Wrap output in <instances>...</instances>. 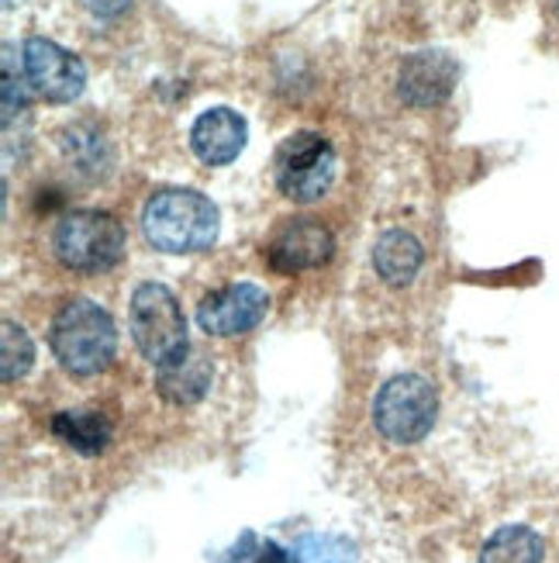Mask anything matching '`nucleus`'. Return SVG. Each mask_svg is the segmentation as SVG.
Instances as JSON below:
<instances>
[{"mask_svg": "<svg viewBox=\"0 0 559 563\" xmlns=\"http://www.w3.org/2000/svg\"><path fill=\"white\" fill-rule=\"evenodd\" d=\"M214 380V363L204 350L187 346L177 360L156 366V390L174 405H193L208 395Z\"/></svg>", "mask_w": 559, "mask_h": 563, "instance_id": "nucleus-12", "label": "nucleus"}, {"mask_svg": "<svg viewBox=\"0 0 559 563\" xmlns=\"http://www.w3.org/2000/svg\"><path fill=\"white\" fill-rule=\"evenodd\" d=\"M439 415L435 384L422 374H398L383 380L373 398V426L394 446L422 443Z\"/></svg>", "mask_w": 559, "mask_h": 563, "instance_id": "nucleus-3", "label": "nucleus"}, {"mask_svg": "<svg viewBox=\"0 0 559 563\" xmlns=\"http://www.w3.org/2000/svg\"><path fill=\"white\" fill-rule=\"evenodd\" d=\"M80 4L97 18H118L132 8V0H80Z\"/></svg>", "mask_w": 559, "mask_h": 563, "instance_id": "nucleus-20", "label": "nucleus"}, {"mask_svg": "<svg viewBox=\"0 0 559 563\" xmlns=\"http://www.w3.org/2000/svg\"><path fill=\"white\" fill-rule=\"evenodd\" d=\"M422 263H425L422 242L404 229H387L373 242V266L391 287H404V284L415 280Z\"/></svg>", "mask_w": 559, "mask_h": 563, "instance_id": "nucleus-13", "label": "nucleus"}, {"mask_svg": "<svg viewBox=\"0 0 559 563\" xmlns=\"http://www.w3.org/2000/svg\"><path fill=\"white\" fill-rule=\"evenodd\" d=\"M273 180L283 198L298 205L322 201L335 180V150L318 132H294L277 145Z\"/></svg>", "mask_w": 559, "mask_h": 563, "instance_id": "nucleus-6", "label": "nucleus"}, {"mask_svg": "<svg viewBox=\"0 0 559 563\" xmlns=\"http://www.w3.org/2000/svg\"><path fill=\"white\" fill-rule=\"evenodd\" d=\"M459 66L443 53H418L404 59L398 90L411 108H435L452 93Z\"/></svg>", "mask_w": 559, "mask_h": 563, "instance_id": "nucleus-11", "label": "nucleus"}, {"mask_svg": "<svg viewBox=\"0 0 559 563\" xmlns=\"http://www.w3.org/2000/svg\"><path fill=\"white\" fill-rule=\"evenodd\" d=\"M246 118L232 108H211L204 111L190 129V153L204 166H228L246 150Z\"/></svg>", "mask_w": 559, "mask_h": 563, "instance_id": "nucleus-10", "label": "nucleus"}, {"mask_svg": "<svg viewBox=\"0 0 559 563\" xmlns=\"http://www.w3.org/2000/svg\"><path fill=\"white\" fill-rule=\"evenodd\" d=\"M53 432L66 446H72L83 456L104 453L111 443V426L104 415H97V411H63L53 419Z\"/></svg>", "mask_w": 559, "mask_h": 563, "instance_id": "nucleus-15", "label": "nucleus"}, {"mask_svg": "<svg viewBox=\"0 0 559 563\" xmlns=\"http://www.w3.org/2000/svg\"><path fill=\"white\" fill-rule=\"evenodd\" d=\"M259 556H262V543L256 540V532L246 529L225 553L214 556V563H259Z\"/></svg>", "mask_w": 559, "mask_h": 563, "instance_id": "nucleus-19", "label": "nucleus"}, {"mask_svg": "<svg viewBox=\"0 0 559 563\" xmlns=\"http://www.w3.org/2000/svg\"><path fill=\"white\" fill-rule=\"evenodd\" d=\"M142 232L159 253H201L217 239V208L198 190L166 187L142 208Z\"/></svg>", "mask_w": 559, "mask_h": 563, "instance_id": "nucleus-1", "label": "nucleus"}, {"mask_svg": "<svg viewBox=\"0 0 559 563\" xmlns=\"http://www.w3.org/2000/svg\"><path fill=\"white\" fill-rule=\"evenodd\" d=\"M53 246L69 271L101 274L125 256V229L108 211H72L59 222Z\"/></svg>", "mask_w": 559, "mask_h": 563, "instance_id": "nucleus-5", "label": "nucleus"}, {"mask_svg": "<svg viewBox=\"0 0 559 563\" xmlns=\"http://www.w3.org/2000/svg\"><path fill=\"white\" fill-rule=\"evenodd\" d=\"M48 346H53L56 360L69 374L90 377L101 374L114 363L118 353V329L114 318L87 298H72L56 314L53 329H48Z\"/></svg>", "mask_w": 559, "mask_h": 563, "instance_id": "nucleus-2", "label": "nucleus"}, {"mask_svg": "<svg viewBox=\"0 0 559 563\" xmlns=\"http://www.w3.org/2000/svg\"><path fill=\"white\" fill-rule=\"evenodd\" d=\"M290 563H356V547L343 536L311 532L290 547Z\"/></svg>", "mask_w": 559, "mask_h": 563, "instance_id": "nucleus-16", "label": "nucleus"}, {"mask_svg": "<svg viewBox=\"0 0 559 563\" xmlns=\"http://www.w3.org/2000/svg\"><path fill=\"white\" fill-rule=\"evenodd\" d=\"M335 253L332 232L314 218H287L266 242V260L280 274H301L328 263Z\"/></svg>", "mask_w": 559, "mask_h": 563, "instance_id": "nucleus-9", "label": "nucleus"}, {"mask_svg": "<svg viewBox=\"0 0 559 563\" xmlns=\"http://www.w3.org/2000/svg\"><path fill=\"white\" fill-rule=\"evenodd\" d=\"M4 339H0V377H4L8 384L11 380H18V377H24L32 371V363H35V342L29 339V332H24L21 325H14V322H4Z\"/></svg>", "mask_w": 559, "mask_h": 563, "instance_id": "nucleus-18", "label": "nucleus"}, {"mask_svg": "<svg viewBox=\"0 0 559 563\" xmlns=\"http://www.w3.org/2000/svg\"><path fill=\"white\" fill-rule=\"evenodd\" d=\"M543 556H546V547L536 529L504 526L483 543L477 563H543Z\"/></svg>", "mask_w": 559, "mask_h": 563, "instance_id": "nucleus-14", "label": "nucleus"}, {"mask_svg": "<svg viewBox=\"0 0 559 563\" xmlns=\"http://www.w3.org/2000/svg\"><path fill=\"white\" fill-rule=\"evenodd\" d=\"M266 311H270V294L259 284H228L222 290H211L198 305V325L211 339H232L242 332H253Z\"/></svg>", "mask_w": 559, "mask_h": 563, "instance_id": "nucleus-8", "label": "nucleus"}, {"mask_svg": "<svg viewBox=\"0 0 559 563\" xmlns=\"http://www.w3.org/2000/svg\"><path fill=\"white\" fill-rule=\"evenodd\" d=\"M21 69H24L29 87L53 104L77 101L87 87V69H83L80 56H72L69 48H63L59 42L45 38V35H32L24 42Z\"/></svg>", "mask_w": 559, "mask_h": 563, "instance_id": "nucleus-7", "label": "nucleus"}, {"mask_svg": "<svg viewBox=\"0 0 559 563\" xmlns=\"http://www.w3.org/2000/svg\"><path fill=\"white\" fill-rule=\"evenodd\" d=\"M128 325H132L135 350L153 366L177 360L190 346L187 342V318L180 311V301L174 298V290H169L166 284L145 280L135 287Z\"/></svg>", "mask_w": 559, "mask_h": 563, "instance_id": "nucleus-4", "label": "nucleus"}, {"mask_svg": "<svg viewBox=\"0 0 559 563\" xmlns=\"http://www.w3.org/2000/svg\"><path fill=\"white\" fill-rule=\"evenodd\" d=\"M63 150H66L69 163H77L80 169H90V174H97V169H108V163H111V150L104 145L101 132H93L87 125L69 129L63 135Z\"/></svg>", "mask_w": 559, "mask_h": 563, "instance_id": "nucleus-17", "label": "nucleus"}, {"mask_svg": "<svg viewBox=\"0 0 559 563\" xmlns=\"http://www.w3.org/2000/svg\"><path fill=\"white\" fill-rule=\"evenodd\" d=\"M259 563H290V550H283L280 543H273V540H266L262 543V556H259Z\"/></svg>", "mask_w": 559, "mask_h": 563, "instance_id": "nucleus-21", "label": "nucleus"}]
</instances>
